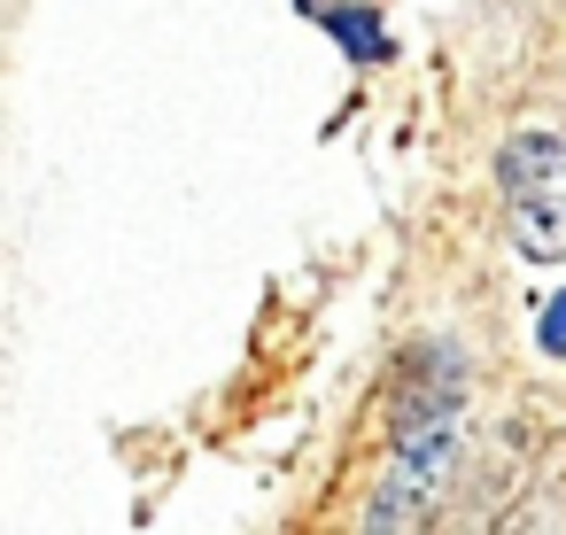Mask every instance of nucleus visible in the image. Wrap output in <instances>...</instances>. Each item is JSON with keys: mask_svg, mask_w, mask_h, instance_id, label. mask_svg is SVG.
<instances>
[{"mask_svg": "<svg viewBox=\"0 0 566 535\" xmlns=\"http://www.w3.org/2000/svg\"><path fill=\"white\" fill-rule=\"evenodd\" d=\"M558 164H566V148H558V133H512L504 148H496V187H504V202H520V195H551V179H558Z\"/></svg>", "mask_w": 566, "mask_h": 535, "instance_id": "3", "label": "nucleus"}, {"mask_svg": "<svg viewBox=\"0 0 566 535\" xmlns=\"http://www.w3.org/2000/svg\"><path fill=\"white\" fill-rule=\"evenodd\" d=\"M458 396H465V365L450 342H427L396 388V434L403 427H434V419H458Z\"/></svg>", "mask_w": 566, "mask_h": 535, "instance_id": "1", "label": "nucleus"}, {"mask_svg": "<svg viewBox=\"0 0 566 535\" xmlns=\"http://www.w3.org/2000/svg\"><path fill=\"white\" fill-rule=\"evenodd\" d=\"M512 249H520L527 264L566 256V202H558V195H520V202H512Z\"/></svg>", "mask_w": 566, "mask_h": 535, "instance_id": "4", "label": "nucleus"}, {"mask_svg": "<svg viewBox=\"0 0 566 535\" xmlns=\"http://www.w3.org/2000/svg\"><path fill=\"white\" fill-rule=\"evenodd\" d=\"M295 9H303L311 24H326L357 71H373V63H388V55H396V40H388V32H380V17H373V0H295Z\"/></svg>", "mask_w": 566, "mask_h": 535, "instance_id": "2", "label": "nucleus"}, {"mask_svg": "<svg viewBox=\"0 0 566 535\" xmlns=\"http://www.w3.org/2000/svg\"><path fill=\"white\" fill-rule=\"evenodd\" d=\"M535 342H543V357H566V295H551V303H543V326H535Z\"/></svg>", "mask_w": 566, "mask_h": 535, "instance_id": "5", "label": "nucleus"}]
</instances>
